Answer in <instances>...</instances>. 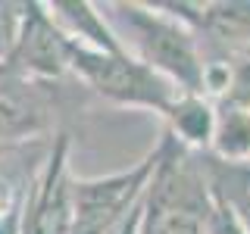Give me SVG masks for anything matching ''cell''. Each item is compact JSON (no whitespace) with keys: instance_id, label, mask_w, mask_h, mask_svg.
Instances as JSON below:
<instances>
[{"instance_id":"obj_1","label":"cell","mask_w":250,"mask_h":234,"mask_svg":"<svg viewBox=\"0 0 250 234\" xmlns=\"http://www.w3.org/2000/svg\"><path fill=\"white\" fill-rule=\"evenodd\" d=\"M109 28L128 57L169 78L182 94H203V59L197 53L194 31L175 13L144 3H109Z\"/></svg>"},{"instance_id":"obj_2","label":"cell","mask_w":250,"mask_h":234,"mask_svg":"<svg viewBox=\"0 0 250 234\" xmlns=\"http://www.w3.org/2000/svg\"><path fill=\"white\" fill-rule=\"evenodd\" d=\"M213 187L178 137L163 140V159L144 191L141 234H209Z\"/></svg>"},{"instance_id":"obj_3","label":"cell","mask_w":250,"mask_h":234,"mask_svg":"<svg viewBox=\"0 0 250 234\" xmlns=\"http://www.w3.org/2000/svg\"><path fill=\"white\" fill-rule=\"evenodd\" d=\"M66 59L69 72L78 81H84L100 97L119 106H147L169 116L182 97V91L169 78H163L160 72H153L150 66L138 62L128 53H104L66 38Z\"/></svg>"},{"instance_id":"obj_4","label":"cell","mask_w":250,"mask_h":234,"mask_svg":"<svg viewBox=\"0 0 250 234\" xmlns=\"http://www.w3.org/2000/svg\"><path fill=\"white\" fill-rule=\"evenodd\" d=\"M72 172H69V135L50 140L35 184H28L25 213L19 234H72L75 231V203H72Z\"/></svg>"},{"instance_id":"obj_5","label":"cell","mask_w":250,"mask_h":234,"mask_svg":"<svg viewBox=\"0 0 250 234\" xmlns=\"http://www.w3.org/2000/svg\"><path fill=\"white\" fill-rule=\"evenodd\" d=\"M6 72L31 84L57 81L69 72L66 35L50 19L44 3L22 6V25H19V35H16L13 53L6 59Z\"/></svg>"},{"instance_id":"obj_6","label":"cell","mask_w":250,"mask_h":234,"mask_svg":"<svg viewBox=\"0 0 250 234\" xmlns=\"http://www.w3.org/2000/svg\"><path fill=\"white\" fill-rule=\"evenodd\" d=\"M44 131H50V106L41 84L19 81L13 75L0 78V144L41 137Z\"/></svg>"},{"instance_id":"obj_7","label":"cell","mask_w":250,"mask_h":234,"mask_svg":"<svg viewBox=\"0 0 250 234\" xmlns=\"http://www.w3.org/2000/svg\"><path fill=\"white\" fill-rule=\"evenodd\" d=\"M44 6L66 38H72V41L84 44V47H94V50H104V53H125L116 31L109 28V22L104 19V13H97L94 3H84V0H53V3H44Z\"/></svg>"},{"instance_id":"obj_8","label":"cell","mask_w":250,"mask_h":234,"mask_svg":"<svg viewBox=\"0 0 250 234\" xmlns=\"http://www.w3.org/2000/svg\"><path fill=\"white\" fill-rule=\"evenodd\" d=\"M22 6L25 3H0V66H6L22 25Z\"/></svg>"},{"instance_id":"obj_9","label":"cell","mask_w":250,"mask_h":234,"mask_svg":"<svg viewBox=\"0 0 250 234\" xmlns=\"http://www.w3.org/2000/svg\"><path fill=\"white\" fill-rule=\"evenodd\" d=\"M209 234H250L241 215L213 191V215H209Z\"/></svg>"},{"instance_id":"obj_10","label":"cell","mask_w":250,"mask_h":234,"mask_svg":"<svg viewBox=\"0 0 250 234\" xmlns=\"http://www.w3.org/2000/svg\"><path fill=\"white\" fill-rule=\"evenodd\" d=\"M141 213H144V197H141V200H138V206L119 222V228H116L113 234H141Z\"/></svg>"},{"instance_id":"obj_11","label":"cell","mask_w":250,"mask_h":234,"mask_svg":"<svg viewBox=\"0 0 250 234\" xmlns=\"http://www.w3.org/2000/svg\"><path fill=\"white\" fill-rule=\"evenodd\" d=\"M241 222H244V225H247V231H250V215H241Z\"/></svg>"}]
</instances>
